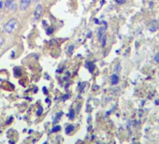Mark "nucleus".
<instances>
[{"label":"nucleus","instance_id":"obj_1","mask_svg":"<svg viewBox=\"0 0 159 144\" xmlns=\"http://www.w3.org/2000/svg\"><path fill=\"white\" fill-rule=\"evenodd\" d=\"M17 25V21L15 19H11L10 21H9L5 26H4V31L6 33H11L12 31H13L16 27Z\"/></svg>","mask_w":159,"mask_h":144},{"label":"nucleus","instance_id":"obj_2","mask_svg":"<svg viewBox=\"0 0 159 144\" xmlns=\"http://www.w3.org/2000/svg\"><path fill=\"white\" fill-rule=\"evenodd\" d=\"M42 11H43V8L40 4L36 7L35 11H34V20L35 21L39 20L40 18V16L42 15Z\"/></svg>","mask_w":159,"mask_h":144},{"label":"nucleus","instance_id":"obj_3","mask_svg":"<svg viewBox=\"0 0 159 144\" xmlns=\"http://www.w3.org/2000/svg\"><path fill=\"white\" fill-rule=\"evenodd\" d=\"M30 3H31V0H21V4H20L21 9L22 10L27 9L28 7H29V5H30Z\"/></svg>","mask_w":159,"mask_h":144},{"label":"nucleus","instance_id":"obj_4","mask_svg":"<svg viewBox=\"0 0 159 144\" xmlns=\"http://www.w3.org/2000/svg\"><path fill=\"white\" fill-rule=\"evenodd\" d=\"M118 82H119V77H118V75H117V74L112 75V84L115 85V84L118 83Z\"/></svg>","mask_w":159,"mask_h":144},{"label":"nucleus","instance_id":"obj_5","mask_svg":"<svg viewBox=\"0 0 159 144\" xmlns=\"http://www.w3.org/2000/svg\"><path fill=\"white\" fill-rule=\"evenodd\" d=\"M100 41H101V45L102 47H105L106 43H107V36L106 35H103L100 38Z\"/></svg>","mask_w":159,"mask_h":144},{"label":"nucleus","instance_id":"obj_6","mask_svg":"<svg viewBox=\"0 0 159 144\" xmlns=\"http://www.w3.org/2000/svg\"><path fill=\"white\" fill-rule=\"evenodd\" d=\"M74 130V126H73L72 125H67V127L66 128V133L67 134H69L71 131H73Z\"/></svg>","mask_w":159,"mask_h":144},{"label":"nucleus","instance_id":"obj_7","mask_svg":"<svg viewBox=\"0 0 159 144\" xmlns=\"http://www.w3.org/2000/svg\"><path fill=\"white\" fill-rule=\"evenodd\" d=\"M60 130H61V126H60V125H55L54 127H53V128H52L51 132L55 133V132H58V131H60Z\"/></svg>","mask_w":159,"mask_h":144},{"label":"nucleus","instance_id":"obj_8","mask_svg":"<svg viewBox=\"0 0 159 144\" xmlns=\"http://www.w3.org/2000/svg\"><path fill=\"white\" fill-rule=\"evenodd\" d=\"M8 9H10V10H12V11L16 9V4L14 3V1L10 3V5L9 6V8H8Z\"/></svg>","mask_w":159,"mask_h":144},{"label":"nucleus","instance_id":"obj_9","mask_svg":"<svg viewBox=\"0 0 159 144\" xmlns=\"http://www.w3.org/2000/svg\"><path fill=\"white\" fill-rule=\"evenodd\" d=\"M68 117H69L70 120L74 119V117H75V111H74V110H70V112L68 114Z\"/></svg>","mask_w":159,"mask_h":144},{"label":"nucleus","instance_id":"obj_10","mask_svg":"<svg viewBox=\"0 0 159 144\" xmlns=\"http://www.w3.org/2000/svg\"><path fill=\"white\" fill-rule=\"evenodd\" d=\"M103 35H105V28H104V27H101V28L99 29V39L101 38V37H102Z\"/></svg>","mask_w":159,"mask_h":144},{"label":"nucleus","instance_id":"obj_11","mask_svg":"<svg viewBox=\"0 0 159 144\" xmlns=\"http://www.w3.org/2000/svg\"><path fill=\"white\" fill-rule=\"evenodd\" d=\"M63 113L62 112H59V113H57V115H56V117H55V119L54 120V124H56L58 121H59V119L61 118V115H62Z\"/></svg>","mask_w":159,"mask_h":144},{"label":"nucleus","instance_id":"obj_12","mask_svg":"<svg viewBox=\"0 0 159 144\" xmlns=\"http://www.w3.org/2000/svg\"><path fill=\"white\" fill-rule=\"evenodd\" d=\"M42 111H43V109H42V107H40V108H39V111H38V112H36V115H38V116H40V115L42 114Z\"/></svg>","mask_w":159,"mask_h":144},{"label":"nucleus","instance_id":"obj_13","mask_svg":"<svg viewBox=\"0 0 159 144\" xmlns=\"http://www.w3.org/2000/svg\"><path fill=\"white\" fill-rule=\"evenodd\" d=\"M14 75L16 76V77H19L20 76V70H19V68H14Z\"/></svg>","mask_w":159,"mask_h":144},{"label":"nucleus","instance_id":"obj_14","mask_svg":"<svg viewBox=\"0 0 159 144\" xmlns=\"http://www.w3.org/2000/svg\"><path fill=\"white\" fill-rule=\"evenodd\" d=\"M154 60H155V62H157V63H159V52L158 54L155 55V57H154Z\"/></svg>","mask_w":159,"mask_h":144},{"label":"nucleus","instance_id":"obj_15","mask_svg":"<svg viewBox=\"0 0 159 144\" xmlns=\"http://www.w3.org/2000/svg\"><path fill=\"white\" fill-rule=\"evenodd\" d=\"M120 68H121V67H120V64L118 63V64H117V67H115V71H116V72H118V71L120 70Z\"/></svg>","mask_w":159,"mask_h":144},{"label":"nucleus","instance_id":"obj_16","mask_svg":"<svg viewBox=\"0 0 159 144\" xmlns=\"http://www.w3.org/2000/svg\"><path fill=\"white\" fill-rule=\"evenodd\" d=\"M3 43H4V39H3L2 37H0V48H1V47H2Z\"/></svg>","mask_w":159,"mask_h":144},{"label":"nucleus","instance_id":"obj_17","mask_svg":"<svg viewBox=\"0 0 159 144\" xmlns=\"http://www.w3.org/2000/svg\"><path fill=\"white\" fill-rule=\"evenodd\" d=\"M43 93L45 94V95H48V90H47V88L46 87H43Z\"/></svg>","mask_w":159,"mask_h":144},{"label":"nucleus","instance_id":"obj_18","mask_svg":"<svg viewBox=\"0 0 159 144\" xmlns=\"http://www.w3.org/2000/svg\"><path fill=\"white\" fill-rule=\"evenodd\" d=\"M72 50H73V46H70V47H69V49H68L69 54H71V52H72Z\"/></svg>","mask_w":159,"mask_h":144},{"label":"nucleus","instance_id":"obj_19","mask_svg":"<svg viewBox=\"0 0 159 144\" xmlns=\"http://www.w3.org/2000/svg\"><path fill=\"white\" fill-rule=\"evenodd\" d=\"M52 32H53V30H52V29H49V30L47 31V34H49V35H50V34H51Z\"/></svg>","mask_w":159,"mask_h":144},{"label":"nucleus","instance_id":"obj_20","mask_svg":"<svg viewBox=\"0 0 159 144\" xmlns=\"http://www.w3.org/2000/svg\"><path fill=\"white\" fill-rule=\"evenodd\" d=\"M12 120H13V119H12V117H11L10 119H9V121L7 122V124H9V123H11V122H12Z\"/></svg>","mask_w":159,"mask_h":144},{"label":"nucleus","instance_id":"obj_21","mask_svg":"<svg viewBox=\"0 0 159 144\" xmlns=\"http://www.w3.org/2000/svg\"><path fill=\"white\" fill-rule=\"evenodd\" d=\"M2 7H3V2L0 1V9H2Z\"/></svg>","mask_w":159,"mask_h":144},{"label":"nucleus","instance_id":"obj_22","mask_svg":"<svg viewBox=\"0 0 159 144\" xmlns=\"http://www.w3.org/2000/svg\"><path fill=\"white\" fill-rule=\"evenodd\" d=\"M67 97H68V96H67V95H66V96H65V97H63V100H66V99H67Z\"/></svg>","mask_w":159,"mask_h":144},{"label":"nucleus","instance_id":"obj_23","mask_svg":"<svg viewBox=\"0 0 159 144\" xmlns=\"http://www.w3.org/2000/svg\"><path fill=\"white\" fill-rule=\"evenodd\" d=\"M46 102H47L48 104H50V99H49V98H46Z\"/></svg>","mask_w":159,"mask_h":144},{"label":"nucleus","instance_id":"obj_24","mask_svg":"<svg viewBox=\"0 0 159 144\" xmlns=\"http://www.w3.org/2000/svg\"><path fill=\"white\" fill-rule=\"evenodd\" d=\"M44 144H47V142H45V143H44Z\"/></svg>","mask_w":159,"mask_h":144}]
</instances>
